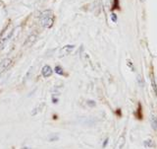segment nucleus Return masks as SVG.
I'll list each match as a JSON object with an SVG mask.
<instances>
[{"instance_id":"obj_1","label":"nucleus","mask_w":157,"mask_h":149,"mask_svg":"<svg viewBox=\"0 0 157 149\" xmlns=\"http://www.w3.org/2000/svg\"><path fill=\"white\" fill-rule=\"evenodd\" d=\"M53 24V15L52 12L49 10L43 11L40 14V25L45 28L51 27Z\"/></svg>"},{"instance_id":"obj_2","label":"nucleus","mask_w":157,"mask_h":149,"mask_svg":"<svg viewBox=\"0 0 157 149\" xmlns=\"http://www.w3.org/2000/svg\"><path fill=\"white\" fill-rule=\"evenodd\" d=\"M11 62H12V60L9 59V58H6V59H4L3 61H2V62L0 63V73L4 72L5 70L10 66Z\"/></svg>"},{"instance_id":"obj_3","label":"nucleus","mask_w":157,"mask_h":149,"mask_svg":"<svg viewBox=\"0 0 157 149\" xmlns=\"http://www.w3.org/2000/svg\"><path fill=\"white\" fill-rule=\"evenodd\" d=\"M52 68L50 67L49 65H45L42 67V70H41V73H42V75L44 77H49L51 76L52 74Z\"/></svg>"},{"instance_id":"obj_4","label":"nucleus","mask_w":157,"mask_h":149,"mask_svg":"<svg viewBox=\"0 0 157 149\" xmlns=\"http://www.w3.org/2000/svg\"><path fill=\"white\" fill-rule=\"evenodd\" d=\"M124 145H125V137L120 136L116 143V145H115V149H123Z\"/></svg>"},{"instance_id":"obj_5","label":"nucleus","mask_w":157,"mask_h":149,"mask_svg":"<svg viewBox=\"0 0 157 149\" xmlns=\"http://www.w3.org/2000/svg\"><path fill=\"white\" fill-rule=\"evenodd\" d=\"M35 39H36V36H35V35L30 36L29 38L27 39V41L25 42L24 46H25V47H30V46H32V44L35 42Z\"/></svg>"},{"instance_id":"obj_6","label":"nucleus","mask_w":157,"mask_h":149,"mask_svg":"<svg viewBox=\"0 0 157 149\" xmlns=\"http://www.w3.org/2000/svg\"><path fill=\"white\" fill-rule=\"evenodd\" d=\"M74 49V47L73 46H66V47H64L62 49H61V52H60V55L62 57V55H64V54H67V53H69L71 50Z\"/></svg>"},{"instance_id":"obj_7","label":"nucleus","mask_w":157,"mask_h":149,"mask_svg":"<svg viewBox=\"0 0 157 149\" xmlns=\"http://www.w3.org/2000/svg\"><path fill=\"white\" fill-rule=\"evenodd\" d=\"M150 122H151V125H152L153 129L157 130V117H155L152 116V117H151Z\"/></svg>"},{"instance_id":"obj_8","label":"nucleus","mask_w":157,"mask_h":149,"mask_svg":"<svg viewBox=\"0 0 157 149\" xmlns=\"http://www.w3.org/2000/svg\"><path fill=\"white\" fill-rule=\"evenodd\" d=\"M55 71H56V73H58V74L63 75V70H62V68H61L60 66H56Z\"/></svg>"},{"instance_id":"obj_9","label":"nucleus","mask_w":157,"mask_h":149,"mask_svg":"<svg viewBox=\"0 0 157 149\" xmlns=\"http://www.w3.org/2000/svg\"><path fill=\"white\" fill-rule=\"evenodd\" d=\"M144 142H145V143H144L145 145H146V144L149 145V146H152V145H153L152 143H151V140H147V141H144Z\"/></svg>"},{"instance_id":"obj_10","label":"nucleus","mask_w":157,"mask_h":149,"mask_svg":"<svg viewBox=\"0 0 157 149\" xmlns=\"http://www.w3.org/2000/svg\"><path fill=\"white\" fill-rule=\"evenodd\" d=\"M108 143V138L107 139H105V141H104V143H103V147H105L106 146V144Z\"/></svg>"},{"instance_id":"obj_11","label":"nucleus","mask_w":157,"mask_h":149,"mask_svg":"<svg viewBox=\"0 0 157 149\" xmlns=\"http://www.w3.org/2000/svg\"><path fill=\"white\" fill-rule=\"evenodd\" d=\"M141 2H144V0H141Z\"/></svg>"}]
</instances>
